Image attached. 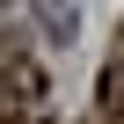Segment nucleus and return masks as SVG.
Segmentation results:
<instances>
[{"label":"nucleus","mask_w":124,"mask_h":124,"mask_svg":"<svg viewBox=\"0 0 124 124\" xmlns=\"http://www.w3.org/2000/svg\"><path fill=\"white\" fill-rule=\"evenodd\" d=\"M37 22L66 44V37H73V0H37Z\"/></svg>","instance_id":"1"},{"label":"nucleus","mask_w":124,"mask_h":124,"mask_svg":"<svg viewBox=\"0 0 124 124\" xmlns=\"http://www.w3.org/2000/svg\"><path fill=\"white\" fill-rule=\"evenodd\" d=\"M102 117H109V124L124 117V58H117V66L102 73Z\"/></svg>","instance_id":"2"}]
</instances>
